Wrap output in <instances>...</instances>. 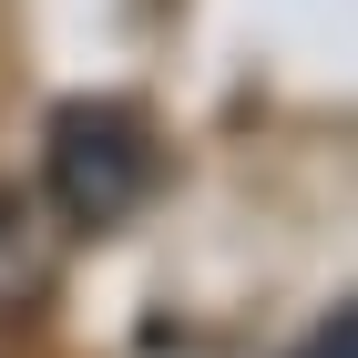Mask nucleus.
<instances>
[{"label": "nucleus", "mask_w": 358, "mask_h": 358, "mask_svg": "<svg viewBox=\"0 0 358 358\" xmlns=\"http://www.w3.org/2000/svg\"><path fill=\"white\" fill-rule=\"evenodd\" d=\"M154 194V134H143L134 103H62L41 123V215L62 225H123Z\"/></svg>", "instance_id": "1"}, {"label": "nucleus", "mask_w": 358, "mask_h": 358, "mask_svg": "<svg viewBox=\"0 0 358 358\" xmlns=\"http://www.w3.org/2000/svg\"><path fill=\"white\" fill-rule=\"evenodd\" d=\"M297 358H358V328H348V317H328V328L307 338V348H297Z\"/></svg>", "instance_id": "3"}, {"label": "nucleus", "mask_w": 358, "mask_h": 358, "mask_svg": "<svg viewBox=\"0 0 358 358\" xmlns=\"http://www.w3.org/2000/svg\"><path fill=\"white\" fill-rule=\"evenodd\" d=\"M31 287H41V215L21 194H0V307L31 297Z\"/></svg>", "instance_id": "2"}]
</instances>
